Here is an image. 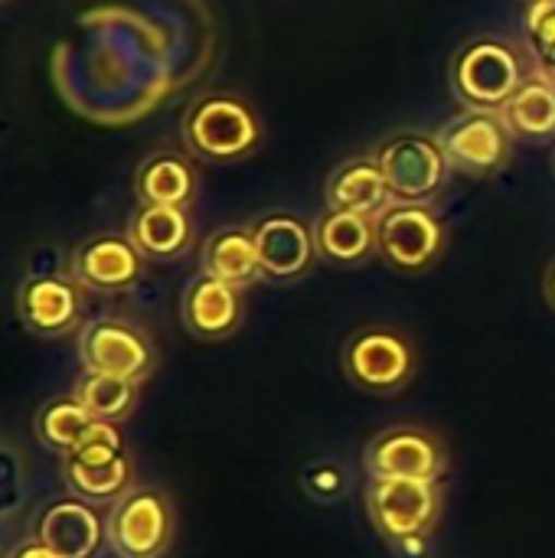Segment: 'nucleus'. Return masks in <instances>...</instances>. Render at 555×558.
Masks as SVG:
<instances>
[{"instance_id":"obj_22","label":"nucleus","mask_w":555,"mask_h":558,"mask_svg":"<svg viewBox=\"0 0 555 558\" xmlns=\"http://www.w3.org/2000/svg\"><path fill=\"white\" fill-rule=\"evenodd\" d=\"M98 418L72 396V399H56V402H49L43 412H39V418H36V435H39V441L49 448V451H59V454H72L82 441H85V435L92 432V425H95Z\"/></svg>"},{"instance_id":"obj_9","label":"nucleus","mask_w":555,"mask_h":558,"mask_svg":"<svg viewBox=\"0 0 555 558\" xmlns=\"http://www.w3.org/2000/svg\"><path fill=\"white\" fill-rule=\"evenodd\" d=\"M343 369L366 392H393L412 376V347L393 330H363L350 340Z\"/></svg>"},{"instance_id":"obj_24","label":"nucleus","mask_w":555,"mask_h":558,"mask_svg":"<svg viewBox=\"0 0 555 558\" xmlns=\"http://www.w3.org/2000/svg\"><path fill=\"white\" fill-rule=\"evenodd\" d=\"M65 481L85 500H118V497L128 494L131 461H128V454H121L114 461H105V464L65 461Z\"/></svg>"},{"instance_id":"obj_20","label":"nucleus","mask_w":555,"mask_h":558,"mask_svg":"<svg viewBox=\"0 0 555 558\" xmlns=\"http://www.w3.org/2000/svg\"><path fill=\"white\" fill-rule=\"evenodd\" d=\"M314 242L317 252L337 265H357L363 262L373 245H376V219L360 216V213H343V209H330L317 229H314Z\"/></svg>"},{"instance_id":"obj_3","label":"nucleus","mask_w":555,"mask_h":558,"mask_svg":"<svg viewBox=\"0 0 555 558\" xmlns=\"http://www.w3.org/2000/svg\"><path fill=\"white\" fill-rule=\"evenodd\" d=\"M373 157L389 183L393 199H399V203H422L432 193H438V186L445 183L448 157H445L438 137L399 134V137L386 141Z\"/></svg>"},{"instance_id":"obj_12","label":"nucleus","mask_w":555,"mask_h":558,"mask_svg":"<svg viewBox=\"0 0 555 558\" xmlns=\"http://www.w3.org/2000/svg\"><path fill=\"white\" fill-rule=\"evenodd\" d=\"M252 232H255L262 275L275 278V281H291L298 275H304L317 252L311 229L294 216H281V213L268 216Z\"/></svg>"},{"instance_id":"obj_10","label":"nucleus","mask_w":555,"mask_h":558,"mask_svg":"<svg viewBox=\"0 0 555 558\" xmlns=\"http://www.w3.org/2000/svg\"><path fill=\"white\" fill-rule=\"evenodd\" d=\"M366 471L373 481H438L445 454L438 441L419 428H396L373 441L366 451Z\"/></svg>"},{"instance_id":"obj_8","label":"nucleus","mask_w":555,"mask_h":558,"mask_svg":"<svg viewBox=\"0 0 555 558\" xmlns=\"http://www.w3.org/2000/svg\"><path fill=\"white\" fill-rule=\"evenodd\" d=\"M438 141H442L448 163H455L458 170H468V173H491L510 154L507 124L500 121L497 111L474 108L468 114H458L442 128Z\"/></svg>"},{"instance_id":"obj_25","label":"nucleus","mask_w":555,"mask_h":558,"mask_svg":"<svg viewBox=\"0 0 555 558\" xmlns=\"http://www.w3.org/2000/svg\"><path fill=\"white\" fill-rule=\"evenodd\" d=\"M124 454V441L118 435V428L111 422H95L92 432L85 435V441L65 458V461H79V464H105Z\"/></svg>"},{"instance_id":"obj_16","label":"nucleus","mask_w":555,"mask_h":558,"mask_svg":"<svg viewBox=\"0 0 555 558\" xmlns=\"http://www.w3.org/2000/svg\"><path fill=\"white\" fill-rule=\"evenodd\" d=\"M389 183L376 163V157H360L343 163L330 183H327V206L343 213H360L370 219H379L383 209H389Z\"/></svg>"},{"instance_id":"obj_19","label":"nucleus","mask_w":555,"mask_h":558,"mask_svg":"<svg viewBox=\"0 0 555 558\" xmlns=\"http://www.w3.org/2000/svg\"><path fill=\"white\" fill-rule=\"evenodd\" d=\"M190 219L180 206H141L128 239L147 258H173L190 245Z\"/></svg>"},{"instance_id":"obj_18","label":"nucleus","mask_w":555,"mask_h":558,"mask_svg":"<svg viewBox=\"0 0 555 558\" xmlns=\"http://www.w3.org/2000/svg\"><path fill=\"white\" fill-rule=\"evenodd\" d=\"M497 114L510 134H520V137L555 134V78L550 72L523 78V85Z\"/></svg>"},{"instance_id":"obj_17","label":"nucleus","mask_w":555,"mask_h":558,"mask_svg":"<svg viewBox=\"0 0 555 558\" xmlns=\"http://www.w3.org/2000/svg\"><path fill=\"white\" fill-rule=\"evenodd\" d=\"M203 275L219 278L232 288H245L262 275L255 232L245 229H222L206 239L203 245Z\"/></svg>"},{"instance_id":"obj_7","label":"nucleus","mask_w":555,"mask_h":558,"mask_svg":"<svg viewBox=\"0 0 555 558\" xmlns=\"http://www.w3.org/2000/svg\"><path fill=\"white\" fill-rule=\"evenodd\" d=\"M79 356L85 373H101V376H121L137 383L150 363H154V350L147 343V337L124 324V320H92L82 330L79 340Z\"/></svg>"},{"instance_id":"obj_1","label":"nucleus","mask_w":555,"mask_h":558,"mask_svg":"<svg viewBox=\"0 0 555 558\" xmlns=\"http://www.w3.org/2000/svg\"><path fill=\"white\" fill-rule=\"evenodd\" d=\"M520 56L504 39H474L468 43L451 69V82L461 101L478 111H500L514 92L523 85Z\"/></svg>"},{"instance_id":"obj_27","label":"nucleus","mask_w":555,"mask_h":558,"mask_svg":"<svg viewBox=\"0 0 555 558\" xmlns=\"http://www.w3.org/2000/svg\"><path fill=\"white\" fill-rule=\"evenodd\" d=\"M0 474H3V484H0V500H3V520L13 517L16 504L23 500V494H16L20 487V464L13 458L10 448H3V464H0Z\"/></svg>"},{"instance_id":"obj_26","label":"nucleus","mask_w":555,"mask_h":558,"mask_svg":"<svg viewBox=\"0 0 555 558\" xmlns=\"http://www.w3.org/2000/svg\"><path fill=\"white\" fill-rule=\"evenodd\" d=\"M527 36L533 52H543L555 43V0H533L527 10Z\"/></svg>"},{"instance_id":"obj_5","label":"nucleus","mask_w":555,"mask_h":558,"mask_svg":"<svg viewBox=\"0 0 555 558\" xmlns=\"http://www.w3.org/2000/svg\"><path fill=\"white\" fill-rule=\"evenodd\" d=\"M442 222L419 203H396L376 219V245L399 271H422L442 252Z\"/></svg>"},{"instance_id":"obj_2","label":"nucleus","mask_w":555,"mask_h":558,"mask_svg":"<svg viewBox=\"0 0 555 558\" xmlns=\"http://www.w3.org/2000/svg\"><path fill=\"white\" fill-rule=\"evenodd\" d=\"M183 137L206 160H236L258 144V118L236 95H206L190 108Z\"/></svg>"},{"instance_id":"obj_28","label":"nucleus","mask_w":555,"mask_h":558,"mask_svg":"<svg viewBox=\"0 0 555 558\" xmlns=\"http://www.w3.org/2000/svg\"><path fill=\"white\" fill-rule=\"evenodd\" d=\"M7 558H59L49 546H43L39 539H29V543H20Z\"/></svg>"},{"instance_id":"obj_29","label":"nucleus","mask_w":555,"mask_h":558,"mask_svg":"<svg viewBox=\"0 0 555 558\" xmlns=\"http://www.w3.org/2000/svg\"><path fill=\"white\" fill-rule=\"evenodd\" d=\"M546 298L555 304V265L550 268V275H546Z\"/></svg>"},{"instance_id":"obj_4","label":"nucleus","mask_w":555,"mask_h":558,"mask_svg":"<svg viewBox=\"0 0 555 558\" xmlns=\"http://www.w3.org/2000/svg\"><path fill=\"white\" fill-rule=\"evenodd\" d=\"M366 504L376 530L393 543L422 539L442 510L438 487L432 481H373Z\"/></svg>"},{"instance_id":"obj_14","label":"nucleus","mask_w":555,"mask_h":558,"mask_svg":"<svg viewBox=\"0 0 555 558\" xmlns=\"http://www.w3.org/2000/svg\"><path fill=\"white\" fill-rule=\"evenodd\" d=\"M79 288L69 278H56V275H39L29 278L20 288V317L29 330L56 337L72 330V324L79 320Z\"/></svg>"},{"instance_id":"obj_11","label":"nucleus","mask_w":555,"mask_h":558,"mask_svg":"<svg viewBox=\"0 0 555 558\" xmlns=\"http://www.w3.org/2000/svg\"><path fill=\"white\" fill-rule=\"evenodd\" d=\"M141 252L124 235H95L72 255V278L92 291H124L141 278Z\"/></svg>"},{"instance_id":"obj_21","label":"nucleus","mask_w":555,"mask_h":558,"mask_svg":"<svg viewBox=\"0 0 555 558\" xmlns=\"http://www.w3.org/2000/svg\"><path fill=\"white\" fill-rule=\"evenodd\" d=\"M196 193L193 167L177 154H154L137 170V196L144 206H186Z\"/></svg>"},{"instance_id":"obj_13","label":"nucleus","mask_w":555,"mask_h":558,"mask_svg":"<svg viewBox=\"0 0 555 558\" xmlns=\"http://www.w3.org/2000/svg\"><path fill=\"white\" fill-rule=\"evenodd\" d=\"M101 536H108V530H101L98 513L85 500H59L46 507L36 523V539L59 558H92Z\"/></svg>"},{"instance_id":"obj_6","label":"nucleus","mask_w":555,"mask_h":558,"mask_svg":"<svg viewBox=\"0 0 555 558\" xmlns=\"http://www.w3.org/2000/svg\"><path fill=\"white\" fill-rule=\"evenodd\" d=\"M173 536V510L157 490L124 494L108 520V543L121 558H157Z\"/></svg>"},{"instance_id":"obj_15","label":"nucleus","mask_w":555,"mask_h":558,"mask_svg":"<svg viewBox=\"0 0 555 558\" xmlns=\"http://www.w3.org/2000/svg\"><path fill=\"white\" fill-rule=\"evenodd\" d=\"M183 324L190 327V333L203 337V340H219V337H229L239 320H242V294L239 288L219 281V278H209V275H200L186 294H183Z\"/></svg>"},{"instance_id":"obj_23","label":"nucleus","mask_w":555,"mask_h":558,"mask_svg":"<svg viewBox=\"0 0 555 558\" xmlns=\"http://www.w3.org/2000/svg\"><path fill=\"white\" fill-rule=\"evenodd\" d=\"M75 399L98 418V422H118L131 412L137 399V383L121 376H101L85 373L75 386Z\"/></svg>"}]
</instances>
